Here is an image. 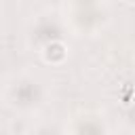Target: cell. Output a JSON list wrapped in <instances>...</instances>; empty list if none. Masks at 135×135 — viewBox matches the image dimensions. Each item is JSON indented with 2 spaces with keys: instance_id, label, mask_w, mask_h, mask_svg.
Returning a JSON list of instances; mask_svg holds the SVG:
<instances>
[{
  "instance_id": "7a4b0ae2",
  "label": "cell",
  "mask_w": 135,
  "mask_h": 135,
  "mask_svg": "<svg viewBox=\"0 0 135 135\" xmlns=\"http://www.w3.org/2000/svg\"><path fill=\"white\" fill-rule=\"evenodd\" d=\"M63 36V30L55 17H40L32 25V42L38 46H49L53 42H59Z\"/></svg>"
},
{
  "instance_id": "3957f363",
  "label": "cell",
  "mask_w": 135,
  "mask_h": 135,
  "mask_svg": "<svg viewBox=\"0 0 135 135\" xmlns=\"http://www.w3.org/2000/svg\"><path fill=\"white\" fill-rule=\"evenodd\" d=\"M129 122L135 127V105H133V108H131V112H129Z\"/></svg>"
},
{
  "instance_id": "6da1fadb",
  "label": "cell",
  "mask_w": 135,
  "mask_h": 135,
  "mask_svg": "<svg viewBox=\"0 0 135 135\" xmlns=\"http://www.w3.org/2000/svg\"><path fill=\"white\" fill-rule=\"evenodd\" d=\"M8 97H11L13 105H17L21 110H32L42 101V86L32 78H21L11 86Z\"/></svg>"
}]
</instances>
